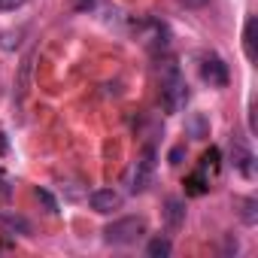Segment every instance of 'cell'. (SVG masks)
<instances>
[{
	"instance_id": "1",
	"label": "cell",
	"mask_w": 258,
	"mask_h": 258,
	"mask_svg": "<svg viewBox=\"0 0 258 258\" xmlns=\"http://www.w3.org/2000/svg\"><path fill=\"white\" fill-rule=\"evenodd\" d=\"M143 234H146V219H140V216H124V219H115L103 228V240L109 246H131Z\"/></svg>"
},
{
	"instance_id": "2",
	"label": "cell",
	"mask_w": 258,
	"mask_h": 258,
	"mask_svg": "<svg viewBox=\"0 0 258 258\" xmlns=\"http://www.w3.org/2000/svg\"><path fill=\"white\" fill-rule=\"evenodd\" d=\"M185 100H188V85H185L179 67L167 64V70L161 76V103H164L167 112H179L185 106Z\"/></svg>"
},
{
	"instance_id": "3",
	"label": "cell",
	"mask_w": 258,
	"mask_h": 258,
	"mask_svg": "<svg viewBox=\"0 0 258 258\" xmlns=\"http://www.w3.org/2000/svg\"><path fill=\"white\" fill-rule=\"evenodd\" d=\"M152 176H155V149L146 146L143 155L137 158V164L131 167V173H127V188H131V195L146 191L149 182H152Z\"/></svg>"
},
{
	"instance_id": "4",
	"label": "cell",
	"mask_w": 258,
	"mask_h": 258,
	"mask_svg": "<svg viewBox=\"0 0 258 258\" xmlns=\"http://www.w3.org/2000/svg\"><path fill=\"white\" fill-rule=\"evenodd\" d=\"M198 70H201V79H204L210 88H228V82H231L228 64H225L216 52H204V55H201Z\"/></svg>"
},
{
	"instance_id": "5",
	"label": "cell",
	"mask_w": 258,
	"mask_h": 258,
	"mask_svg": "<svg viewBox=\"0 0 258 258\" xmlns=\"http://www.w3.org/2000/svg\"><path fill=\"white\" fill-rule=\"evenodd\" d=\"M121 204H124V198H121L115 188H94V191L88 195V207H91L94 213H100V216L121 210Z\"/></svg>"
},
{
	"instance_id": "6",
	"label": "cell",
	"mask_w": 258,
	"mask_h": 258,
	"mask_svg": "<svg viewBox=\"0 0 258 258\" xmlns=\"http://www.w3.org/2000/svg\"><path fill=\"white\" fill-rule=\"evenodd\" d=\"M231 161H234V167H237L246 179L255 176V155H252V149H249L243 140H231Z\"/></svg>"
},
{
	"instance_id": "7",
	"label": "cell",
	"mask_w": 258,
	"mask_h": 258,
	"mask_svg": "<svg viewBox=\"0 0 258 258\" xmlns=\"http://www.w3.org/2000/svg\"><path fill=\"white\" fill-rule=\"evenodd\" d=\"M149 31H152V34H146V49H149L152 55L167 52V49H170V31H167L161 22H149Z\"/></svg>"
},
{
	"instance_id": "8",
	"label": "cell",
	"mask_w": 258,
	"mask_h": 258,
	"mask_svg": "<svg viewBox=\"0 0 258 258\" xmlns=\"http://www.w3.org/2000/svg\"><path fill=\"white\" fill-rule=\"evenodd\" d=\"M164 222H167V231H179L185 225V204L179 198L164 201Z\"/></svg>"
},
{
	"instance_id": "9",
	"label": "cell",
	"mask_w": 258,
	"mask_h": 258,
	"mask_svg": "<svg viewBox=\"0 0 258 258\" xmlns=\"http://www.w3.org/2000/svg\"><path fill=\"white\" fill-rule=\"evenodd\" d=\"M207 191H210V176H207L204 170H195V173L185 176V195H188V198H201V195H207Z\"/></svg>"
},
{
	"instance_id": "10",
	"label": "cell",
	"mask_w": 258,
	"mask_h": 258,
	"mask_svg": "<svg viewBox=\"0 0 258 258\" xmlns=\"http://www.w3.org/2000/svg\"><path fill=\"white\" fill-rule=\"evenodd\" d=\"M0 222H4L13 234H25V237H31V222L25 219V216H19V213H0Z\"/></svg>"
},
{
	"instance_id": "11",
	"label": "cell",
	"mask_w": 258,
	"mask_h": 258,
	"mask_svg": "<svg viewBox=\"0 0 258 258\" xmlns=\"http://www.w3.org/2000/svg\"><path fill=\"white\" fill-rule=\"evenodd\" d=\"M255 28H258L255 16H246V25H243V49H246V58H249V61L258 58V55H255Z\"/></svg>"
},
{
	"instance_id": "12",
	"label": "cell",
	"mask_w": 258,
	"mask_h": 258,
	"mask_svg": "<svg viewBox=\"0 0 258 258\" xmlns=\"http://www.w3.org/2000/svg\"><path fill=\"white\" fill-rule=\"evenodd\" d=\"M219 167H222V152H219L216 146H210V149L204 152V158H201V167H198V170H204V173L213 179V176L219 173Z\"/></svg>"
},
{
	"instance_id": "13",
	"label": "cell",
	"mask_w": 258,
	"mask_h": 258,
	"mask_svg": "<svg viewBox=\"0 0 258 258\" xmlns=\"http://www.w3.org/2000/svg\"><path fill=\"white\" fill-rule=\"evenodd\" d=\"M170 252H173V243L167 237H152L149 246H146V255L149 258H170Z\"/></svg>"
},
{
	"instance_id": "14",
	"label": "cell",
	"mask_w": 258,
	"mask_h": 258,
	"mask_svg": "<svg viewBox=\"0 0 258 258\" xmlns=\"http://www.w3.org/2000/svg\"><path fill=\"white\" fill-rule=\"evenodd\" d=\"M188 131H191V137L195 140H204V137H210V121H207V115H191L188 118Z\"/></svg>"
},
{
	"instance_id": "15",
	"label": "cell",
	"mask_w": 258,
	"mask_h": 258,
	"mask_svg": "<svg viewBox=\"0 0 258 258\" xmlns=\"http://www.w3.org/2000/svg\"><path fill=\"white\" fill-rule=\"evenodd\" d=\"M37 201L46 207V213H49V216H55V213H58V201H55V195H52L49 188H37Z\"/></svg>"
},
{
	"instance_id": "16",
	"label": "cell",
	"mask_w": 258,
	"mask_h": 258,
	"mask_svg": "<svg viewBox=\"0 0 258 258\" xmlns=\"http://www.w3.org/2000/svg\"><path fill=\"white\" fill-rule=\"evenodd\" d=\"M243 222L246 225H255L258 222V201L255 198H246L243 201Z\"/></svg>"
},
{
	"instance_id": "17",
	"label": "cell",
	"mask_w": 258,
	"mask_h": 258,
	"mask_svg": "<svg viewBox=\"0 0 258 258\" xmlns=\"http://www.w3.org/2000/svg\"><path fill=\"white\" fill-rule=\"evenodd\" d=\"M182 158H185V146H173L170 149V155H167V161L176 167V164H182Z\"/></svg>"
},
{
	"instance_id": "18",
	"label": "cell",
	"mask_w": 258,
	"mask_h": 258,
	"mask_svg": "<svg viewBox=\"0 0 258 258\" xmlns=\"http://www.w3.org/2000/svg\"><path fill=\"white\" fill-rule=\"evenodd\" d=\"M176 4H179V7H185V10H204L210 0H176Z\"/></svg>"
},
{
	"instance_id": "19",
	"label": "cell",
	"mask_w": 258,
	"mask_h": 258,
	"mask_svg": "<svg viewBox=\"0 0 258 258\" xmlns=\"http://www.w3.org/2000/svg\"><path fill=\"white\" fill-rule=\"evenodd\" d=\"M25 4H28V0H0V10L10 13V10H19V7H25Z\"/></svg>"
},
{
	"instance_id": "20",
	"label": "cell",
	"mask_w": 258,
	"mask_h": 258,
	"mask_svg": "<svg viewBox=\"0 0 258 258\" xmlns=\"http://www.w3.org/2000/svg\"><path fill=\"white\" fill-rule=\"evenodd\" d=\"M13 195V188H10V182L4 179V173H0V198H10Z\"/></svg>"
},
{
	"instance_id": "21",
	"label": "cell",
	"mask_w": 258,
	"mask_h": 258,
	"mask_svg": "<svg viewBox=\"0 0 258 258\" xmlns=\"http://www.w3.org/2000/svg\"><path fill=\"white\" fill-rule=\"evenodd\" d=\"M10 152V143H7V134L0 131V155H7Z\"/></svg>"
},
{
	"instance_id": "22",
	"label": "cell",
	"mask_w": 258,
	"mask_h": 258,
	"mask_svg": "<svg viewBox=\"0 0 258 258\" xmlns=\"http://www.w3.org/2000/svg\"><path fill=\"white\" fill-rule=\"evenodd\" d=\"M225 252H237V240L228 237V240H225Z\"/></svg>"
}]
</instances>
